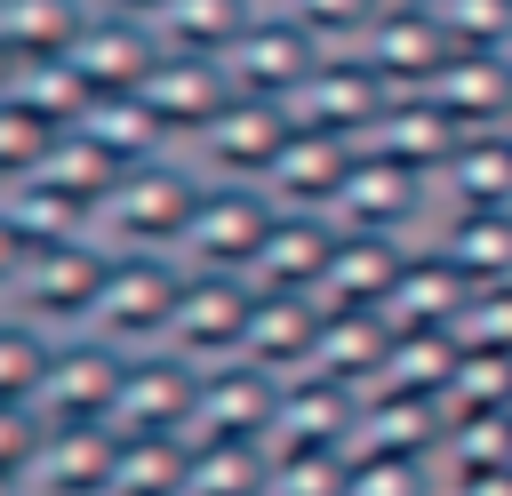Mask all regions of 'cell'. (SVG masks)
<instances>
[{"mask_svg": "<svg viewBox=\"0 0 512 496\" xmlns=\"http://www.w3.org/2000/svg\"><path fill=\"white\" fill-rule=\"evenodd\" d=\"M200 192H208V176H200L192 152L136 160V168H120V176L104 184L88 232H96L112 256H176V248H184V224H192V208H200Z\"/></svg>", "mask_w": 512, "mask_h": 496, "instance_id": "cell-1", "label": "cell"}, {"mask_svg": "<svg viewBox=\"0 0 512 496\" xmlns=\"http://www.w3.org/2000/svg\"><path fill=\"white\" fill-rule=\"evenodd\" d=\"M176 288H184V264L176 256H112L104 264V288H96V312H88L80 336H104L120 352H160L168 312H176Z\"/></svg>", "mask_w": 512, "mask_h": 496, "instance_id": "cell-2", "label": "cell"}, {"mask_svg": "<svg viewBox=\"0 0 512 496\" xmlns=\"http://www.w3.org/2000/svg\"><path fill=\"white\" fill-rule=\"evenodd\" d=\"M248 320H256V280L248 272H192L184 264V288H176V312H168L160 344L192 368H224V360H240Z\"/></svg>", "mask_w": 512, "mask_h": 496, "instance_id": "cell-3", "label": "cell"}, {"mask_svg": "<svg viewBox=\"0 0 512 496\" xmlns=\"http://www.w3.org/2000/svg\"><path fill=\"white\" fill-rule=\"evenodd\" d=\"M104 264H112V248L88 232V240H48V248H32L24 256V272H16V288H8V304L16 312H32L40 328H56V336H80L88 328V312H96V288H104Z\"/></svg>", "mask_w": 512, "mask_h": 496, "instance_id": "cell-4", "label": "cell"}, {"mask_svg": "<svg viewBox=\"0 0 512 496\" xmlns=\"http://www.w3.org/2000/svg\"><path fill=\"white\" fill-rule=\"evenodd\" d=\"M272 216H280V200L264 184H216L208 176V192H200V208L184 224L176 264H192V272H248L264 232H272Z\"/></svg>", "mask_w": 512, "mask_h": 496, "instance_id": "cell-5", "label": "cell"}, {"mask_svg": "<svg viewBox=\"0 0 512 496\" xmlns=\"http://www.w3.org/2000/svg\"><path fill=\"white\" fill-rule=\"evenodd\" d=\"M288 136H296L288 104L224 96V112H216L184 152H192V160H200V176H216V184H264V176H272V160L288 152Z\"/></svg>", "mask_w": 512, "mask_h": 496, "instance_id": "cell-6", "label": "cell"}, {"mask_svg": "<svg viewBox=\"0 0 512 496\" xmlns=\"http://www.w3.org/2000/svg\"><path fill=\"white\" fill-rule=\"evenodd\" d=\"M200 376H208V368L176 360L168 344H160V352H128L112 432H120V440H192V416H200Z\"/></svg>", "mask_w": 512, "mask_h": 496, "instance_id": "cell-7", "label": "cell"}, {"mask_svg": "<svg viewBox=\"0 0 512 496\" xmlns=\"http://www.w3.org/2000/svg\"><path fill=\"white\" fill-rule=\"evenodd\" d=\"M120 376H128V352L120 344H104V336H56L32 408H40V424H112Z\"/></svg>", "mask_w": 512, "mask_h": 496, "instance_id": "cell-8", "label": "cell"}, {"mask_svg": "<svg viewBox=\"0 0 512 496\" xmlns=\"http://www.w3.org/2000/svg\"><path fill=\"white\" fill-rule=\"evenodd\" d=\"M160 56H168V40H160V24H144V16H104V8H88V24H80V40H72V72H80V88H88V104H104V96H136L152 72H160Z\"/></svg>", "mask_w": 512, "mask_h": 496, "instance_id": "cell-9", "label": "cell"}, {"mask_svg": "<svg viewBox=\"0 0 512 496\" xmlns=\"http://www.w3.org/2000/svg\"><path fill=\"white\" fill-rule=\"evenodd\" d=\"M336 224H344V232L424 240V224H432V176H416V168H400V160H384V152H352Z\"/></svg>", "mask_w": 512, "mask_h": 496, "instance_id": "cell-10", "label": "cell"}, {"mask_svg": "<svg viewBox=\"0 0 512 496\" xmlns=\"http://www.w3.org/2000/svg\"><path fill=\"white\" fill-rule=\"evenodd\" d=\"M392 104V88L352 56V48H320V64L304 72V88L288 96V120L296 128H320V136H368V120Z\"/></svg>", "mask_w": 512, "mask_h": 496, "instance_id": "cell-11", "label": "cell"}, {"mask_svg": "<svg viewBox=\"0 0 512 496\" xmlns=\"http://www.w3.org/2000/svg\"><path fill=\"white\" fill-rule=\"evenodd\" d=\"M224 64V80H232V96H264V104H288L296 88H304V72L320 64V48L280 16V8H256L248 16V32L216 56Z\"/></svg>", "mask_w": 512, "mask_h": 496, "instance_id": "cell-12", "label": "cell"}, {"mask_svg": "<svg viewBox=\"0 0 512 496\" xmlns=\"http://www.w3.org/2000/svg\"><path fill=\"white\" fill-rule=\"evenodd\" d=\"M352 56L392 88V96H416L456 48H448V32H440V16L432 8H376V24L352 40Z\"/></svg>", "mask_w": 512, "mask_h": 496, "instance_id": "cell-13", "label": "cell"}, {"mask_svg": "<svg viewBox=\"0 0 512 496\" xmlns=\"http://www.w3.org/2000/svg\"><path fill=\"white\" fill-rule=\"evenodd\" d=\"M336 240H344L336 216L280 208L272 232H264V248H256V264H248V280L272 288V296H320V280H328V264H336Z\"/></svg>", "mask_w": 512, "mask_h": 496, "instance_id": "cell-14", "label": "cell"}, {"mask_svg": "<svg viewBox=\"0 0 512 496\" xmlns=\"http://www.w3.org/2000/svg\"><path fill=\"white\" fill-rule=\"evenodd\" d=\"M280 424V376L256 360H224L200 376V416L192 440H272Z\"/></svg>", "mask_w": 512, "mask_h": 496, "instance_id": "cell-15", "label": "cell"}, {"mask_svg": "<svg viewBox=\"0 0 512 496\" xmlns=\"http://www.w3.org/2000/svg\"><path fill=\"white\" fill-rule=\"evenodd\" d=\"M120 432L112 424H48L24 472V496H112Z\"/></svg>", "mask_w": 512, "mask_h": 496, "instance_id": "cell-16", "label": "cell"}, {"mask_svg": "<svg viewBox=\"0 0 512 496\" xmlns=\"http://www.w3.org/2000/svg\"><path fill=\"white\" fill-rule=\"evenodd\" d=\"M136 96H144V112L160 120V136L184 152V144L224 112L232 80H224V64H216V56H176V48H168V56H160V72H152Z\"/></svg>", "mask_w": 512, "mask_h": 496, "instance_id": "cell-17", "label": "cell"}, {"mask_svg": "<svg viewBox=\"0 0 512 496\" xmlns=\"http://www.w3.org/2000/svg\"><path fill=\"white\" fill-rule=\"evenodd\" d=\"M352 136H320V128H296L288 136V152L272 160V176H264V192L280 200V208H304V216H336V200H344V176H352Z\"/></svg>", "mask_w": 512, "mask_h": 496, "instance_id": "cell-18", "label": "cell"}, {"mask_svg": "<svg viewBox=\"0 0 512 496\" xmlns=\"http://www.w3.org/2000/svg\"><path fill=\"white\" fill-rule=\"evenodd\" d=\"M320 328H328V304L320 296H272V288H256V320H248L240 360H256L272 376H304L312 352H320Z\"/></svg>", "mask_w": 512, "mask_h": 496, "instance_id": "cell-19", "label": "cell"}, {"mask_svg": "<svg viewBox=\"0 0 512 496\" xmlns=\"http://www.w3.org/2000/svg\"><path fill=\"white\" fill-rule=\"evenodd\" d=\"M424 248H432V256H448L472 288L512 280V208H432Z\"/></svg>", "mask_w": 512, "mask_h": 496, "instance_id": "cell-20", "label": "cell"}, {"mask_svg": "<svg viewBox=\"0 0 512 496\" xmlns=\"http://www.w3.org/2000/svg\"><path fill=\"white\" fill-rule=\"evenodd\" d=\"M416 96H432V104H440L456 128H472V136H480V128H496V120L512 112L504 56H464V48H456V56H448V64H440V72H432Z\"/></svg>", "mask_w": 512, "mask_h": 496, "instance_id": "cell-21", "label": "cell"}, {"mask_svg": "<svg viewBox=\"0 0 512 496\" xmlns=\"http://www.w3.org/2000/svg\"><path fill=\"white\" fill-rule=\"evenodd\" d=\"M80 24H88V0H0V56L56 64V56H72Z\"/></svg>", "mask_w": 512, "mask_h": 496, "instance_id": "cell-22", "label": "cell"}, {"mask_svg": "<svg viewBox=\"0 0 512 496\" xmlns=\"http://www.w3.org/2000/svg\"><path fill=\"white\" fill-rule=\"evenodd\" d=\"M184 496H272V440H192Z\"/></svg>", "mask_w": 512, "mask_h": 496, "instance_id": "cell-23", "label": "cell"}, {"mask_svg": "<svg viewBox=\"0 0 512 496\" xmlns=\"http://www.w3.org/2000/svg\"><path fill=\"white\" fill-rule=\"evenodd\" d=\"M264 0H160V40L176 48V56H224L240 32H248V16H256Z\"/></svg>", "mask_w": 512, "mask_h": 496, "instance_id": "cell-24", "label": "cell"}, {"mask_svg": "<svg viewBox=\"0 0 512 496\" xmlns=\"http://www.w3.org/2000/svg\"><path fill=\"white\" fill-rule=\"evenodd\" d=\"M48 352H56V328H40L32 312L0 304V400L32 408V392H40V376H48Z\"/></svg>", "mask_w": 512, "mask_h": 496, "instance_id": "cell-25", "label": "cell"}, {"mask_svg": "<svg viewBox=\"0 0 512 496\" xmlns=\"http://www.w3.org/2000/svg\"><path fill=\"white\" fill-rule=\"evenodd\" d=\"M184 472H192V440H120L112 496H184Z\"/></svg>", "mask_w": 512, "mask_h": 496, "instance_id": "cell-26", "label": "cell"}, {"mask_svg": "<svg viewBox=\"0 0 512 496\" xmlns=\"http://www.w3.org/2000/svg\"><path fill=\"white\" fill-rule=\"evenodd\" d=\"M56 120L48 112H32L16 88H0V184H16V176H32L48 152H56Z\"/></svg>", "mask_w": 512, "mask_h": 496, "instance_id": "cell-27", "label": "cell"}, {"mask_svg": "<svg viewBox=\"0 0 512 496\" xmlns=\"http://www.w3.org/2000/svg\"><path fill=\"white\" fill-rule=\"evenodd\" d=\"M432 16L448 32V48H464V56H504L512 48V0H440Z\"/></svg>", "mask_w": 512, "mask_h": 496, "instance_id": "cell-28", "label": "cell"}, {"mask_svg": "<svg viewBox=\"0 0 512 496\" xmlns=\"http://www.w3.org/2000/svg\"><path fill=\"white\" fill-rule=\"evenodd\" d=\"M272 8H280L312 48H352V40L376 24V8H384V0H272Z\"/></svg>", "mask_w": 512, "mask_h": 496, "instance_id": "cell-29", "label": "cell"}, {"mask_svg": "<svg viewBox=\"0 0 512 496\" xmlns=\"http://www.w3.org/2000/svg\"><path fill=\"white\" fill-rule=\"evenodd\" d=\"M456 344H464V352H496V360H512V280H488V288L464 296V312H456Z\"/></svg>", "mask_w": 512, "mask_h": 496, "instance_id": "cell-30", "label": "cell"}, {"mask_svg": "<svg viewBox=\"0 0 512 496\" xmlns=\"http://www.w3.org/2000/svg\"><path fill=\"white\" fill-rule=\"evenodd\" d=\"M40 408H16V400H0V480H24L32 472V448H40Z\"/></svg>", "mask_w": 512, "mask_h": 496, "instance_id": "cell-31", "label": "cell"}, {"mask_svg": "<svg viewBox=\"0 0 512 496\" xmlns=\"http://www.w3.org/2000/svg\"><path fill=\"white\" fill-rule=\"evenodd\" d=\"M24 256H32V240L0 216V304H8V288H16V272H24Z\"/></svg>", "mask_w": 512, "mask_h": 496, "instance_id": "cell-32", "label": "cell"}, {"mask_svg": "<svg viewBox=\"0 0 512 496\" xmlns=\"http://www.w3.org/2000/svg\"><path fill=\"white\" fill-rule=\"evenodd\" d=\"M88 8H104V16H144V24L160 16V0H88Z\"/></svg>", "mask_w": 512, "mask_h": 496, "instance_id": "cell-33", "label": "cell"}, {"mask_svg": "<svg viewBox=\"0 0 512 496\" xmlns=\"http://www.w3.org/2000/svg\"><path fill=\"white\" fill-rule=\"evenodd\" d=\"M384 8H440V0H384Z\"/></svg>", "mask_w": 512, "mask_h": 496, "instance_id": "cell-34", "label": "cell"}, {"mask_svg": "<svg viewBox=\"0 0 512 496\" xmlns=\"http://www.w3.org/2000/svg\"><path fill=\"white\" fill-rule=\"evenodd\" d=\"M496 136H504V144H512V112H504V120H496Z\"/></svg>", "mask_w": 512, "mask_h": 496, "instance_id": "cell-35", "label": "cell"}, {"mask_svg": "<svg viewBox=\"0 0 512 496\" xmlns=\"http://www.w3.org/2000/svg\"><path fill=\"white\" fill-rule=\"evenodd\" d=\"M504 80H512V48H504Z\"/></svg>", "mask_w": 512, "mask_h": 496, "instance_id": "cell-36", "label": "cell"}, {"mask_svg": "<svg viewBox=\"0 0 512 496\" xmlns=\"http://www.w3.org/2000/svg\"><path fill=\"white\" fill-rule=\"evenodd\" d=\"M264 8H272V0H264Z\"/></svg>", "mask_w": 512, "mask_h": 496, "instance_id": "cell-37", "label": "cell"}]
</instances>
